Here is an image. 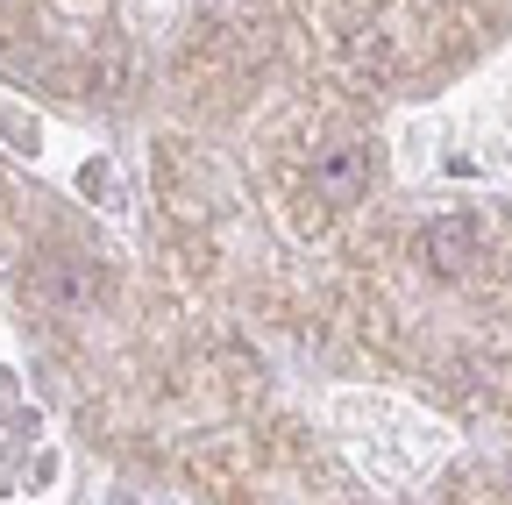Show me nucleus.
<instances>
[{
  "label": "nucleus",
  "mask_w": 512,
  "mask_h": 505,
  "mask_svg": "<svg viewBox=\"0 0 512 505\" xmlns=\"http://www.w3.org/2000/svg\"><path fill=\"white\" fill-rule=\"evenodd\" d=\"M420 264H427L434 278H463V271L477 264V214H441V221H427Z\"/></svg>",
  "instance_id": "1"
},
{
  "label": "nucleus",
  "mask_w": 512,
  "mask_h": 505,
  "mask_svg": "<svg viewBox=\"0 0 512 505\" xmlns=\"http://www.w3.org/2000/svg\"><path fill=\"white\" fill-rule=\"evenodd\" d=\"M363 178H370V150L342 143V150H328V157L313 164V193L328 200V207H356V193H363Z\"/></svg>",
  "instance_id": "2"
}]
</instances>
